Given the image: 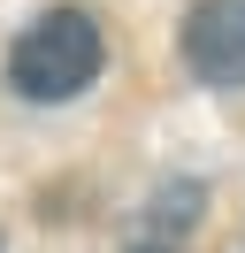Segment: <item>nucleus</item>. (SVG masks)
Returning <instances> with one entry per match:
<instances>
[{
  "label": "nucleus",
  "instance_id": "nucleus-2",
  "mask_svg": "<svg viewBox=\"0 0 245 253\" xmlns=\"http://www.w3.org/2000/svg\"><path fill=\"white\" fill-rule=\"evenodd\" d=\"M184 62L207 84L238 92L245 84V0H192V16H184Z\"/></svg>",
  "mask_w": 245,
  "mask_h": 253
},
{
  "label": "nucleus",
  "instance_id": "nucleus-1",
  "mask_svg": "<svg viewBox=\"0 0 245 253\" xmlns=\"http://www.w3.org/2000/svg\"><path fill=\"white\" fill-rule=\"evenodd\" d=\"M100 69H107V31L92 8H46L8 46V84L23 100H39V108L77 100L84 84H100Z\"/></svg>",
  "mask_w": 245,
  "mask_h": 253
}]
</instances>
